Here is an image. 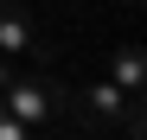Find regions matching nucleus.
Instances as JSON below:
<instances>
[{
    "instance_id": "nucleus-1",
    "label": "nucleus",
    "mask_w": 147,
    "mask_h": 140,
    "mask_svg": "<svg viewBox=\"0 0 147 140\" xmlns=\"http://www.w3.org/2000/svg\"><path fill=\"white\" fill-rule=\"evenodd\" d=\"M83 115H90V127H121L128 140H141V121H147L141 89H121V83H109V77L83 89Z\"/></svg>"
},
{
    "instance_id": "nucleus-2",
    "label": "nucleus",
    "mask_w": 147,
    "mask_h": 140,
    "mask_svg": "<svg viewBox=\"0 0 147 140\" xmlns=\"http://www.w3.org/2000/svg\"><path fill=\"white\" fill-rule=\"evenodd\" d=\"M0 102H7V115L26 121V127H51L58 121V89H51V77H19V70H13V83L0 89Z\"/></svg>"
},
{
    "instance_id": "nucleus-3",
    "label": "nucleus",
    "mask_w": 147,
    "mask_h": 140,
    "mask_svg": "<svg viewBox=\"0 0 147 140\" xmlns=\"http://www.w3.org/2000/svg\"><path fill=\"white\" fill-rule=\"evenodd\" d=\"M38 32H32V13L19 7V0H0V57H19V51H32Z\"/></svg>"
},
{
    "instance_id": "nucleus-4",
    "label": "nucleus",
    "mask_w": 147,
    "mask_h": 140,
    "mask_svg": "<svg viewBox=\"0 0 147 140\" xmlns=\"http://www.w3.org/2000/svg\"><path fill=\"white\" fill-rule=\"evenodd\" d=\"M109 83H121V89H141L147 83V51L128 38V45H115V57H109Z\"/></svg>"
},
{
    "instance_id": "nucleus-5",
    "label": "nucleus",
    "mask_w": 147,
    "mask_h": 140,
    "mask_svg": "<svg viewBox=\"0 0 147 140\" xmlns=\"http://www.w3.org/2000/svg\"><path fill=\"white\" fill-rule=\"evenodd\" d=\"M0 140H32V127H26V121H13V115H0Z\"/></svg>"
},
{
    "instance_id": "nucleus-6",
    "label": "nucleus",
    "mask_w": 147,
    "mask_h": 140,
    "mask_svg": "<svg viewBox=\"0 0 147 140\" xmlns=\"http://www.w3.org/2000/svg\"><path fill=\"white\" fill-rule=\"evenodd\" d=\"M13 83V57H0V89H7Z\"/></svg>"
},
{
    "instance_id": "nucleus-7",
    "label": "nucleus",
    "mask_w": 147,
    "mask_h": 140,
    "mask_svg": "<svg viewBox=\"0 0 147 140\" xmlns=\"http://www.w3.org/2000/svg\"><path fill=\"white\" fill-rule=\"evenodd\" d=\"M0 115H7V102H0Z\"/></svg>"
}]
</instances>
